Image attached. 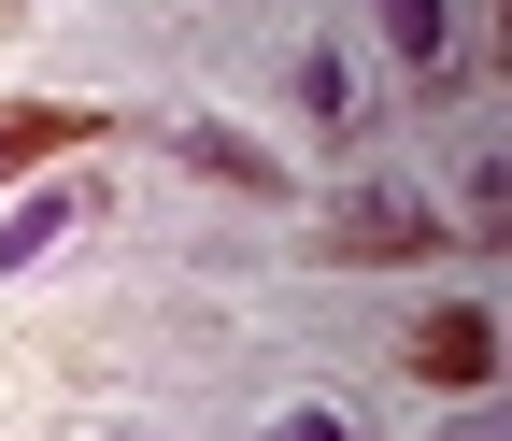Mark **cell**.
Listing matches in <instances>:
<instances>
[{"mask_svg":"<svg viewBox=\"0 0 512 441\" xmlns=\"http://www.w3.org/2000/svg\"><path fill=\"white\" fill-rule=\"evenodd\" d=\"M100 129V114H72V100H15V114H0V171H43V157H72Z\"/></svg>","mask_w":512,"mask_h":441,"instance_id":"3957f363","label":"cell"},{"mask_svg":"<svg viewBox=\"0 0 512 441\" xmlns=\"http://www.w3.org/2000/svg\"><path fill=\"white\" fill-rule=\"evenodd\" d=\"M271 441H356V427H342V413H313V399H299V413H285Z\"/></svg>","mask_w":512,"mask_h":441,"instance_id":"ba28073f","label":"cell"},{"mask_svg":"<svg viewBox=\"0 0 512 441\" xmlns=\"http://www.w3.org/2000/svg\"><path fill=\"white\" fill-rule=\"evenodd\" d=\"M299 100H313V129H356V72L342 57H299Z\"/></svg>","mask_w":512,"mask_h":441,"instance_id":"8992f818","label":"cell"},{"mask_svg":"<svg viewBox=\"0 0 512 441\" xmlns=\"http://www.w3.org/2000/svg\"><path fill=\"white\" fill-rule=\"evenodd\" d=\"M185 171H214V185H242V200H285V157H256L242 129H185Z\"/></svg>","mask_w":512,"mask_h":441,"instance_id":"277c9868","label":"cell"},{"mask_svg":"<svg viewBox=\"0 0 512 441\" xmlns=\"http://www.w3.org/2000/svg\"><path fill=\"white\" fill-rule=\"evenodd\" d=\"M441 29H456V15H441V0H384V43H399V57H413V72H427V57H441Z\"/></svg>","mask_w":512,"mask_h":441,"instance_id":"52a82bcc","label":"cell"},{"mask_svg":"<svg viewBox=\"0 0 512 441\" xmlns=\"http://www.w3.org/2000/svg\"><path fill=\"white\" fill-rule=\"evenodd\" d=\"M399 356H413V385H441V399H484V385H498V313H484V299H441V313H427Z\"/></svg>","mask_w":512,"mask_h":441,"instance_id":"6da1fadb","label":"cell"},{"mask_svg":"<svg viewBox=\"0 0 512 441\" xmlns=\"http://www.w3.org/2000/svg\"><path fill=\"white\" fill-rule=\"evenodd\" d=\"M427 242H441V228H427V200H413V185H399V200L370 185V200L328 228V257H427Z\"/></svg>","mask_w":512,"mask_h":441,"instance_id":"7a4b0ae2","label":"cell"},{"mask_svg":"<svg viewBox=\"0 0 512 441\" xmlns=\"http://www.w3.org/2000/svg\"><path fill=\"white\" fill-rule=\"evenodd\" d=\"M72 228H86V200H15V228H0V271H43Z\"/></svg>","mask_w":512,"mask_h":441,"instance_id":"5b68a950","label":"cell"}]
</instances>
